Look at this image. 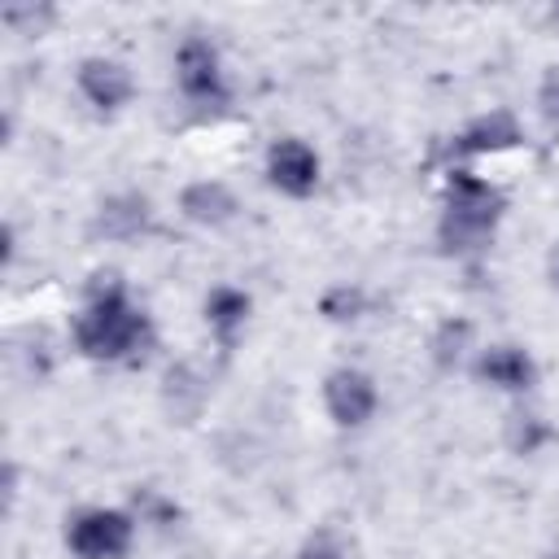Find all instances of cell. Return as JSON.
<instances>
[{
  "mask_svg": "<svg viewBox=\"0 0 559 559\" xmlns=\"http://www.w3.org/2000/svg\"><path fill=\"white\" fill-rule=\"evenodd\" d=\"M74 332H79L83 354H92V358H127L131 349L144 345L148 323H144V314L122 297V288H100V293L92 297V306L83 310V319H79Z\"/></svg>",
  "mask_w": 559,
  "mask_h": 559,
  "instance_id": "cell-1",
  "label": "cell"
},
{
  "mask_svg": "<svg viewBox=\"0 0 559 559\" xmlns=\"http://www.w3.org/2000/svg\"><path fill=\"white\" fill-rule=\"evenodd\" d=\"M498 223V192L480 179H472L467 170H459L450 179V205H445V218H441V240L445 249L454 253H472L489 240Z\"/></svg>",
  "mask_w": 559,
  "mask_h": 559,
  "instance_id": "cell-2",
  "label": "cell"
},
{
  "mask_svg": "<svg viewBox=\"0 0 559 559\" xmlns=\"http://www.w3.org/2000/svg\"><path fill=\"white\" fill-rule=\"evenodd\" d=\"M131 542V520L122 511H83L70 524V550L83 559H114Z\"/></svg>",
  "mask_w": 559,
  "mask_h": 559,
  "instance_id": "cell-3",
  "label": "cell"
},
{
  "mask_svg": "<svg viewBox=\"0 0 559 559\" xmlns=\"http://www.w3.org/2000/svg\"><path fill=\"white\" fill-rule=\"evenodd\" d=\"M266 175H271L275 188H284L293 197H306L314 188V179H319V162L301 140H280V144H271Z\"/></svg>",
  "mask_w": 559,
  "mask_h": 559,
  "instance_id": "cell-4",
  "label": "cell"
},
{
  "mask_svg": "<svg viewBox=\"0 0 559 559\" xmlns=\"http://www.w3.org/2000/svg\"><path fill=\"white\" fill-rule=\"evenodd\" d=\"M323 397H328V411L336 424H362L376 406V389L362 371H332Z\"/></svg>",
  "mask_w": 559,
  "mask_h": 559,
  "instance_id": "cell-5",
  "label": "cell"
},
{
  "mask_svg": "<svg viewBox=\"0 0 559 559\" xmlns=\"http://www.w3.org/2000/svg\"><path fill=\"white\" fill-rule=\"evenodd\" d=\"M179 87L192 100H218L223 96V74H218V57L210 44L188 39L179 48Z\"/></svg>",
  "mask_w": 559,
  "mask_h": 559,
  "instance_id": "cell-6",
  "label": "cell"
},
{
  "mask_svg": "<svg viewBox=\"0 0 559 559\" xmlns=\"http://www.w3.org/2000/svg\"><path fill=\"white\" fill-rule=\"evenodd\" d=\"M79 87H83V96H87L92 105H100V109H114V105H122V100L131 96V79H127V70H122L118 61H83Z\"/></svg>",
  "mask_w": 559,
  "mask_h": 559,
  "instance_id": "cell-7",
  "label": "cell"
},
{
  "mask_svg": "<svg viewBox=\"0 0 559 559\" xmlns=\"http://www.w3.org/2000/svg\"><path fill=\"white\" fill-rule=\"evenodd\" d=\"M480 376L489 384H502V389H524L533 380V362H528V354H520L511 345H498L480 358Z\"/></svg>",
  "mask_w": 559,
  "mask_h": 559,
  "instance_id": "cell-8",
  "label": "cell"
},
{
  "mask_svg": "<svg viewBox=\"0 0 559 559\" xmlns=\"http://www.w3.org/2000/svg\"><path fill=\"white\" fill-rule=\"evenodd\" d=\"M183 210H188V218H197V223H223V218L236 210V201H231V192H227L223 183H192V188L183 192Z\"/></svg>",
  "mask_w": 559,
  "mask_h": 559,
  "instance_id": "cell-9",
  "label": "cell"
},
{
  "mask_svg": "<svg viewBox=\"0 0 559 559\" xmlns=\"http://www.w3.org/2000/svg\"><path fill=\"white\" fill-rule=\"evenodd\" d=\"M502 144H515V122L507 114H489V118L472 122L459 140L463 153H485V148H502Z\"/></svg>",
  "mask_w": 559,
  "mask_h": 559,
  "instance_id": "cell-10",
  "label": "cell"
},
{
  "mask_svg": "<svg viewBox=\"0 0 559 559\" xmlns=\"http://www.w3.org/2000/svg\"><path fill=\"white\" fill-rule=\"evenodd\" d=\"M205 314H210V323H214L218 332H231V328L249 314V297L236 293V288H214L210 301H205Z\"/></svg>",
  "mask_w": 559,
  "mask_h": 559,
  "instance_id": "cell-11",
  "label": "cell"
},
{
  "mask_svg": "<svg viewBox=\"0 0 559 559\" xmlns=\"http://www.w3.org/2000/svg\"><path fill=\"white\" fill-rule=\"evenodd\" d=\"M323 310H328L332 319H345L349 310H358V297H354V293H332V297L323 301Z\"/></svg>",
  "mask_w": 559,
  "mask_h": 559,
  "instance_id": "cell-12",
  "label": "cell"
},
{
  "mask_svg": "<svg viewBox=\"0 0 559 559\" xmlns=\"http://www.w3.org/2000/svg\"><path fill=\"white\" fill-rule=\"evenodd\" d=\"M306 559H341V550H336V546H332V542H328V537H323V542H319V546H314V542H310V546H306Z\"/></svg>",
  "mask_w": 559,
  "mask_h": 559,
  "instance_id": "cell-13",
  "label": "cell"
}]
</instances>
